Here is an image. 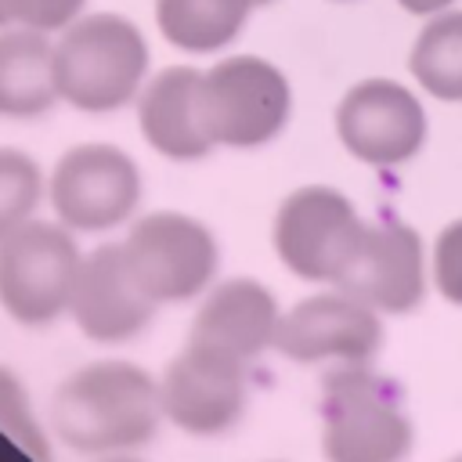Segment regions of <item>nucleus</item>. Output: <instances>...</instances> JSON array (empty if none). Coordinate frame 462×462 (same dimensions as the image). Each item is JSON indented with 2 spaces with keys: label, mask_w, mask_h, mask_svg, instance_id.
I'll list each match as a JSON object with an SVG mask.
<instances>
[{
  "label": "nucleus",
  "mask_w": 462,
  "mask_h": 462,
  "mask_svg": "<svg viewBox=\"0 0 462 462\" xmlns=\"http://www.w3.org/2000/svg\"><path fill=\"white\" fill-rule=\"evenodd\" d=\"M253 0H155V25L184 54H217L242 32Z\"/></svg>",
  "instance_id": "f3484780"
},
{
  "label": "nucleus",
  "mask_w": 462,
  "mask_h": 462,
  "mask_svg": "<svg viewBox=\"0 0 462 462\" xmlns=\"http://www.w3.org/2000/svg\"><path fill=\"white\" fill-rule=\"evenodd\" d=\"M408 14H422V18H433V14H440V11H448L455 0H397Z\"/></svg>",
  "instance_id": "5701e85b"
},
{
  "label": "nucleus",
  "mask_w": 462,
  "mask_h": 462,
  "mask_svg": "<svg viewBox=\"0 0 462 462\" xmlns=\"http://www.w3.org/2000/svg\"><path fill=\"white\" fill-rule=\"evenodd\" d=\"M433 285L448 303L462 307V220H451L433 245Z\"/></svg>",
  "instance_id": "4be33fe9"
},
{
  "label": "nucleus",
  "mask_w": 462,
  "mask_h": 462,
  "mask_svg": "<svg viewBox=\"0 0 462 462\" xmlns=\"http://www.w3.org/2000/svg\"><path fill=\"white\" fill-rule=\"evenodd\" d=\"M119 245L137 285L155 307L199 300L213 285L220 267V245L213 231L199 217L180 209L134 217Z\"/></svg>",
  "instance_id": "423d86ee"
},
{
  "label": "nucleus",
  "mask_w": 462,
  "mask_h": 462,
  "mask_svg": "<svg viewBox=\"0 0 462 462\" xmlns=\"http://www.w3.org/2000/svg\"><path fill=\"white\" fill-rule=\"evenodd\" d=\"M47 180L36 159L22 148H0V242L32 220Z\"/></svg>",
  "instance_id": "6ab92c4d"
},
{
  "label": "nucleus",
  "mask_w": 462,
  "mask_h": 462,
  "mask_svg": "<svg viewBox=\"0 0 462 462\" xmlns=\"http://www.w3.org/2000/svg\"><path fill=\"white\" fill-rule=\"evenodd\" d=\"M69 314L87 339L108 346L130 343L152 325L155 303L137 285L119 242H105L83 256Z\"/></svg>",
  "instance_id": "f8f14e48"
},
{
  "label": "nucleus",
  "mask_w": 462,
  "mask_h": 462,
  "mask_svg": "<svg viewBox=\"0 0 462 462\" xmlns=\"http://www.w3.org/2000/svg\"><path fill=\"white\" fill-rule=\"evenodd\" d=\"M94 462H144V458H137L134 451H119V455H101V458H94Z\"/></svg>",
  "instance_id": "b1692460"
},
{
  "label": "nucleus",
  "mask_w": 462,
  "mask_h": 462,
  "mask_svg": "<svg viewBox=\"0 0 462 462\" xmlns=\"http://www.w3.org/2000/svg\"><path fill=\"white\" fill-rule=\"evenodd\" d=\"M336 289L379 314H411L426 300V249L419 231L404 220L368 224V235Z\"/></svg>",
  "instance_id": "ddd939ff"
},
{
  "label": "nucleus",
  "mask_w": 462,
  "mask_h": 462,
  "mask_svg": "<svg viewBox=\"0 0 462 462\" xmlns=\"http://www.w3.org/2000/svg\"><path fill=\"white\" fill-rule=\"evenodd\" d=\"M83 267L76 231L58 220H29L0 242V307L18 325L40 328L69 314Z\"/></svg>",
  "instance_id": "20e7f679"
},
{
  "label": "nucleus",
  "mask_w": 462,
  "mask_h": 462,
  "mask_svg": "<svg viewBox=\"0 0 462 462\" xmlns=\"http://www.w3.org/2000/svg\"><path fill=\"white\" fill-rule=\"evenodd\" d=\"M0 433L32 462H51V437L32 411L25 383L7 365H0Z\"/></svg>",
  "instance_id": "aec40b11"
},
{
  "label": "nucleus",
  "mask_w": 462,
  "mask_h": 462,
  "mask_svg": "<svg viewBox=\"0 0 462 462\" xmlns=\"http://www.w3.org/2000/svg\"><path fill=\"white\" fill-rule=\"evenodd\" d=\"M408 69L437 101H462V11H440L422 25Z\"/></svg>",
  "instance_id": "a211bd4d"
},
{
  "label": "nucleus",
  "mask_w": 462,
  "mask_h": 462,
  "mask_svg": "<svg viewBox=\"0 0 462 462\" xmlns=\"http://www.w3.org/2000/svg\"><path fill=\"white\" fill-rule=\"evenodd\" d=\"M318 415L325 462H404L415 440L404 393L372 365H332Z\"/></svg>",
  "instance_id": "7ed1b4c3"
},
{
  "label": "nucleus",
  "mask_w": 462,
  "mask_h": 462,
  "mask_svg": "<svg viewBox=\"0 0 462 462\" xmlns=\"http://www.w3.org/2000/svg\"><path fill=\"white\" fill-rule=\"evenodd\" d=\"M249 365L184 343L159 375L162 419L191 437H220L238 426L249 397Z\"/></svg>",
  "instance_id": "9b49d317"
},
{
  "label": "nucleus",
  "mask_w": 462,
  "mask_h": 462,
  "mask_svg": "<svg viewBox=\"0 0 462 462\" xmlns=\"http://www.w3.org/2000/svg\"><path fill=\"white\" fill-rule=\"evenodd\" d=\"M54 40L32 29L0 32V116L36 119L58 105Z\"/></svg>",
  "instance_id": "dca6fc26"
},
{
  "label": "nucleus",
  "mask_w": 462,
  "mask_h": 462,
  "mask_svg": "<svg viewBox=\"0 0 462 462\" xmlns=\"http://www.w3.org/2000/svg\"><path fill=\"white\" fill-rule=\"evenodd\" d=\"M365 235L368 224L361 220L354 202L325 184H307L289 191L271 227V242L282 267L303 282H325V285H339Z\"/></svg>",
  "instance_id": "39448f33"
},
{
  "label": "nucleus",
  "mask_w": 462,
  "mask_h": 462,
  "mask_svg": "<svg viewBox=\"0 0 462 462\" xmlns=\"http://www.w3.org/2000/svg\"><path fill=\"white\" fill-rule=\"evenodd\" d=\"M159 379L134 361H90L69 372L51 397L58 440L101 458L144 448L159 430Z\"/></svg>",
  "instance_id": "f257e3e1"
},
{
  "label": "nucleus",
  "mask_w": 462,
  "mask_h": 462,
  "mask_svg": "<svg viewBox=\"0 0 462 462\" xmlns=\"http://www.w3.org/2000/svg\"><path fill=\"white\" fill-rule=\"evenodd\" d=\"M451 462H462V455H455V458H451Z\"/></svg>",
  "instance_id": "a878e982"
},
{
  "label": "nucleus",
  "mask_w": 462,
  "mask_h": 462,
  "mask_svg": "<svg viewBox=\"0 0 462 462\" xmlns=\"http://www.w3.org/2000/svg\"><path fill=\"white\" fill-rule=\"evenodd\" d=\"M383 346L379 310L332 289L289 307L274 332V350L296 365H368Z\"/></svg>",
  "instance_id": "9d476101"
},
{
  "label": "nucleus",
  "mask_w": 462,
  "mask_h": 462,
  "mask_svg": "<svg viewBox=\"0 0 462 462\" xmlns=\"http://www.w3.org/2000/svg\"><path fill=\"white\" fill-rule=\"evenodd\" d=\"M292 116L285 72L256 54H231L202 72V123L217 148H260Z\"/></svg>",
  "instance_id": "0eeeda50"
},
{
  "label": "nucleus",
  "mask_w": 462,
  "mask_h": 462,
  "mask_svg": "<svg viewBox=\"0 0 462 462\" xmlns=\"http://www.w3.org/2000/svg\"><path fill=\"white\" fill-rule=\"evenodd\" d=\"M253 4H271V0H253Z\"/></svg>",
  "instance_id": "393cba45"
},
{
  "label": "nucleus",
  "mask_w": 462,
  "mask_h": 462,
  "mask_svg": "<svg viewBox=\"0 0 462 462\" xmlns=\"http://www.w3.org/2000/svg\"><path fill=\"white\" fill-rule=\"evenodd\" d=\"M137 126L152 152L173 162H199L217 144L202 123V72L191 65H170L148 76L137 94Z\"/></svg>",
  "instance_id": "2eb2a0df"
},
{
  "label": "nucleus",
  "mask_w": 462,
  "mask_h": 462,
  "mask_svg": "<svg viewBox=\"0 0 462 462\" xmlns=\"http://www.w3.org/2000/svg\"><path fill=\"white\" fill-rule=\"evenodd\" d=\"M278 321L282 310L267 285L256 278H224L202 292L188 343L238 365H253L267 346H274Z\"/></svg>",
  "instance_id": "4468645a"
},
{
  "label": "nucleus",
  "mask_w": 462,
  "mask_h": 462,
  "mask_svg": "<svg viewBox=\"0 0 462 462\" xmlns=\"http://www.w3.org/2000/svg\"><path fill=\"white\" fill-rule=\"evenodd\" d=\"M148 40L126 14H83L54 40L58 97L87 116H108L134 105L148 83Z\"/></svg>",
  "instance_id": "f03ea898"
},
{
  "label": "nucleus",
  "mask_w": 462,
  "mask_h": 462,
  "mask_svg": "<svg viewBox=\"0 0 462 462\" xmlns=\"http://www.w3.org/2000/svg\"><path fill=\"white\" fill-rule=\"evenodd\" d=\"M141 191L144 177L137 159L105 141L69 148L47 177L54 220L76 235H105L130 224L141 206Z\"/></svg>",
  "instance_id": "6e6552de"
},
{
  "label": "nucleus",
  "mask_w": 462,
  "mask_h": 462,
  "mask_svg": "<svg viewBox=\"0 0 462 462\" xmlns=\"http://www.w3.org/2000/svg\"><path fill=\"white\" fill-rule=\"evenodd\" d=\"M83 14H87V0H0V32L32 29L51 36L69 29Z\"/></svg>",
  "instance_id": "412c9836"
},
{
  "label": "nucleus",
  "mask_w": 462,
  "mask_h": 462,
  "mask_svg": "<svg viewBox=\"0 0 462 462\" xmlns=\"http://www.w3.org/2000/svg\"><path fill=\"white\" fill-rule=\"evenodd\" d=\"M336 134L365 166H404L426 144V112L397 79H361L336 105Z\"/></svg>",
  "instance_id": "1a4fd4ad"
}]
</instances>
